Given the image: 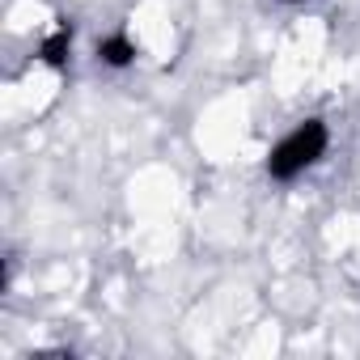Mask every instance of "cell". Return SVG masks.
I'll use <instances>...</instances> for the list:
<instances>
[{
    "mask_svg": "<svg viewBox=\"0 0 360 360\" xmlns=\"http://www.w3.org/2000/svg\"><path fill=\"white\" fill-rule=\"evenodd\" d=\"M330 148V127L326 119H301L297 127H288L271 153H267V178L276 183H297L301 174H309Z\"/></svg>",
    "mask_w": 360,
    "mask_h": 360,
    "instance_id": "obj_1",
    "label": "cell"
},
{
    "mask_svg": "<svg viewBox=\"0 0 360 360\" xmlns=\"http://www.w3.org/2000/svg\"><path fill=\"white\" fill-rule=\"evenodd\" d=\"M94 56H98V64H106V68L123 72V68H131V64H136L140 43H136L127 30H110V34H102V39L94 43Z\"/></svg>",
    "mask_w": 360,
    "mask_h": 360,
    "instance_id": "obj_2",
    "label": "cell"
},
{
    "mask_svg": "<svg viewBox=\"0 0 360 360\" xmlns=\"http://www.w3.org/2000/svg\"><path fill=\"white\" fill-rule=\"evenodd\" d=\"M72 22H56L47 34H43V43H39V60L47 64V68H56V72H64L68 68V60H72Z\"/></svg>",
    "mask_w": 360,
    "mask_h": 360,
    "instance_id": "obj_3",
    "label": "cell"
},
{
    "mask_svg": "<svg viewBox=\"0 0 360 360\" xmlns=\"http://www.w3.org/2000/svg\"><path fill=\"white\" fill-rule=\"evenodd\" d=\"M284 5H314V0H284Z\"/></svg>",
    "mask_w": 360,
    "mask_h": 360,
    "instance_id": "obj_4",
    "label": "cell"
}]
</instances>
